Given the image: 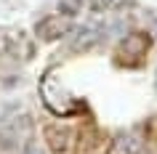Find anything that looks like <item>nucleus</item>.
Listing matches in <instances>:
<instances>
[{
  "label": "nucleus",
  "instance_id": "f03ea898",
  "mask_svg": "<svg viewBox=\"0 0 157 154\" xmlns=\"http://www.w3.org/2000/svg\"><path fill=\"white\" fill-rule=\"evenodd\" d=\"M72 16H64V13H59V16H45L37 21V27H35V35L40 37V40L45 43H53V40H61L64 35L72 32V21H69Z\"/></svg>",
  "mask_w": 157,
  "mask_h": 154
},
{
  "label": "nucleus",
  "instance_id": "f257e3e1",
  "mask_svg": "<svg viewBox=\"0 0 157 154\" xmlns=\"http://www.w3.org/2000/svg\"><path fill=\"white\" fill-rule=\"evenodd\" d=\"M147 51H149V37L144 32H131L117 45V61L120 64H136L139 58H144Z\"/></svg>",
  "mask_w": 157,
  "mask_h": 154
},
{
  "label": "nucleus",
  "instance_id": "423d86ee",
  "mask_svg": "<svg viewBox=\"0 0 157 154\" xmlns=\"http://www.w3.org/2000/svg\"><path fill=\"white\" fill-rule=\"evenodd\" d=\"M80 8H83V0H59V13L64 16H75Z\"/></svg>",
  "mask_w": 157,
  "mask_h": 154
},
{
  "label": "nucleus",
  "instance_id": "7ed1b4c3",
  "mask_svg": "<svg viewBox=\"0 0 157 154\" xmlns=\"http://www.w3.org/2000/svg\"><path fill=\"white\" fill-rule=\"evenodd\" d=\"M45 141H48L51 152H67V146L72 141V130L67 128V125H45Z\"/></svg>",
  "mask_w": 157,
  "mask_h": 154
},
{
  "label": "nucleus",
  "instance_id": "0eeeda50",
  "mask_svg": "<svg viewBox=\"0 0 157 154\" xmlns=\"http://www.w3.org/2000/svg\"><path fill=\"white\" fill-rule=\"evenodd\" d=\"M112 3H115V0H91V8L93 11H107Z\"/></svg>",
  "mask_w": 157,
  "mask_h": 154
},
{
  "label": "nucleus",
  "instance_id": "39448f33",
  "mask_svg": "<svg viewBox=\"0 0 157 154\" xmlns=\"http://www.w3.org/2000/svg\"><path fill=\"white\" fill-rule=\"evenodd\" d=\"M96 40H99V29L96 27H77V29H72V51H88Z\"/></svg>",
  "mask_w": 157,
  "mask_h": 154
},
{
  "label": "nucleus",
  "instance_id": "20e7f679",
  "mask_svg": "<svg viewBox=\"0 0 157 154\" xmlns=\"http://www.w3.org/2000/svg\"><path fill=\"white\" fill-rule=\"evenodd\" d=\"M141 152V141L133 133H120L115 136L112 146H109V154H139Z\"/></svg>",
  "mask_w": 157,
  "mask_h": 154
},
{
  "label": "nucleus",
  "instance_id": "6e6552de",
  "mask_svg": "<svg viewBox=\"0 0 157 154\" xmlns=\"http://www.w3.org/2000/svg\"><path fill=\"white\" fill-rule=\"evenodd\" d=\"M24 154H45L40 149V144H35V141H27L24 144Z\"/></svg>",
  "mask_w": 157,
  "mask_h": 154
}]
</instances>
